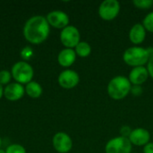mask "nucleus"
I'll list each match as a JSON object with an SVG mask.
<instances>
[{
	"label": "nucleus",
	"instance_id": "f257e3e1",
	"mask_svg": "<svg viewBox=\"0 0 153 153\" xmlns=\"http://www.w3.org/2000/svg\"><path fill=\"white\" fill-rule=\"evenodd\" d=\"M50 26L42 15H35L28 19L23 26V36L25 39L33 45L43 43L49 36Z\"/></svg>",
	"mask_w": 153,
	"mask_h": 153
},
{
	"label": "nucleus",
	"instance_id": "f03ea898",
	"mask_svg": "<svg viewBox=\"0 0 153 153\" xmlns=\"http://www.w3.org/2000/svg\"><path fill=\"white\" fill-rule=\"evenodd\" d=\"M153 56V48H143L140 46H134L128 48L123 54L124 62L134 67L144 66L148 64L150 58Z\"/></svg>",
	"mask_w": 153,
	"mask_h": 153
},
{
	"label": "nucleus",
	"instance_id": "7ed1b4c3",
	"mask_svg": "<svg viewBox=\"0 0 153 153\" xmlns=\"http://www.w3.org/2000/svg\"><path fill=\"white\" fill-rule=\"evenodd\" d=\"M131 88L132 84L127 77L117 75L109 81L107 86V91L112 100H121L127 97V95L131 92Z\"/></svg>",
	"mask_w": 153,
	"mask_h": 153
},
{
	"label": "nucleus",
	"instance_id": "20e7f679",
	"mask_svg": "<svg viewBox=\"0 0 153 153\" xmlns=\"http://www.w3.org/2000/svg\"><path fill=\"white\" fill-rule=\"evenodd\" d=\"M11 74L15 82L26 85L30 82L33 81L32 79L34 76V70L28 62L18 61L12 66Z\"/></svg>",
	"mask_w": 153,
	"mask_h": 153
},
{
	"label": "nucleus",
	"instance_id": "39448f33",
	"mask_svg": "<svg viewBox=\"0 0 153 153\" xmlns=\"http://www.w3.org/2000/svg\"><path fill=\"white\" fill-rule=\"evenodd\" d=\"M60 41L65 48H73L80 43L81 34L79 30L74 25H68L61 30Z\"/></svg>",
	"mask_w": 153,
	"mask_h": 153
},
{
	"label": "nucleus",
	"instance_id": "423d86ee",
	"mask_svg": "<svg viewBox=\"0 0 153 153\" xmlns=\"http://www.w3.org/2000/svg\"><path fill=\"white\" fill-rule=\"evenodd\" d=\"M120 12V3L117 0H105L99 6V15L104 21H112Z\"/></svg>",
	"mask_w": 153,
	"mask_h": 153
},
{
	"label": "nucleus",
	"instance_id": "0eeeda50",
	"mask_svg": "<svg viewBox=\"0 0 153 153\" xmlns=\"http://www.w3.org/2000/svg\"><path fill=\"white\" fill-rule=\"evenodd\" d=\"M132 143H130L128 138L117 136L110 139L106 146V153H131L132 151Z\"/></svg>",
	"mask_w": 153,
	"mask_h": 153
},
{
	"label": "nucleus",
	"instance_id": "6e6552de",
	"mask_svg": "<svg viewBox=\"0 0 153 153\" xmlns=\"http://www.w3.org/2000/svg\"><path fill=\"white\" fill-rule=\"evenodd\" d=\"M52 144L58 153H69L73 148V140L66 133L58 132L53 136Z\"/></svg>",
	"mask_w": 153,
	"mask_h": 153
},
{
	"label": "nucleus",
	"instance_id": "1a4fd4ad",
	"mask_svg": "<svg viewBox=\"0 0 153 153\" xmlns=\"http://www.w3.org/2000/svg\"><path fill=\"white\" fill-rule=\"evenodd\" d=\"M57 82L62 88L65 90H71L78 85L80 82V76L74 70L66 69L60 73L57 78Z\"/></svg>",
	"mask_w": 153,
	"mask_h": 153
},
{
	"label": "nucleus",
	"instance_id": "9d476101",
	"mask_svg": "<svg viewBox=\"0 0 153 153\" xmlns=\"http://www.w3.org/2000/svg\"><path fill=\"white\" fill-rule=\"evenodd\" d=\"M46 19L49 26L54 27L56 29H61V30L67 27L70 22L68 14L60 10H55V11L49 12L47 14Z\"/></svg>",
	"mask_w": 153,
	"mask_h": 153
},
{
	"label": "nucleus",
	"instance_id": "9b49d317",
	"mask_svg": "<svg viewBox=\"0 0 153 153\" xmlns=\"http://www.w3.org/2000/svg\"><path fill=\"white\" fill-rule=\"evenodd\" d=\"M25 94V88L18 82H12L4 89V97L9 101L20 100Z\"/></svg>",
	"mask_w": 153,
	"mask_h": 153
},
{
	"label": "nucleus",
	"instance_id": "f8f14e48",
	"mask_svg": "<svg viewBox=\"0 0 153 153\" xmlns=\"http://www.w3.org/2000/svg\"><path fill=\"white\" fill-rule=\"evenodd\" d=\"M132 145L135 146H145L147 143H150L151 134L149 131L143 127H138L132 130L131 134L128 137Z\"/></svg>",
	"mask_w": 153,
	"mask_h": 153
},
{
	"label": "nucleus",
	"instance_id": "ddd939ff",
	"mask_svg": "<svg viewBox=\"0 0 153 153\" xmlns=\"http://www.w3.org/2000/svg\"><path fill=\"white\" fill-rule=\"evenodd\" d=\"M149 72L147 70V67L145 66H139V67H134L128 76V80L130 81L132 85H142L149 78Z\"/></svg>",
	"mask_w": 153,
	"mask_h": 153
},
{
	"label": "nucleus",
	"instance_id": "4468645a",
	"mask_svg": "<svg viewBox=\"0 0 153 153\" xmlns=\"http://www.w3.org/2000/svg\"><path fill=\"white\" fill-rule=\"evenodd\" d=\"M128 37H129L130 41L135 46L142 44L146 39V30L143 27V23L134 24L130 29Z\"/></svg>",
	"mask_w": 153,
	"mask_h": 153
},
{
	"label": "nucleus",
	"instance_id": "2eb2a0df",
	"mask_svg": "<svg viewBox=\"0 0 153 153\" xmlns=\"http://www.w3.org/2000/svg\"><path fill=\"white\" fill-rule=\"evenodd\" d=\"M76 53L73 48H64L57 56V62L62 67L68 68L74 65L76 60Z\"/></svg>",
	"mask_w": 153,
	"mask_h": 153
},
{
	"label": "nucleus",
	"instance_id": "dca6fc26",
	"mask_svg": "<svg viewBox=\"0 0 153 153\" xmlns=\"http://www.w3.org/2000/svg\"><path fill=\"white\" fill-rule=\"evenodd\" d=\"M25 94H27L31 99H38L42 95L43 89L42 86L35 81H31L25 86Z\"/></svg>",
	"mask_w": 153,
	"mask_h": 153
},
{
	"label": "nucleus",
	"instance_id": "f3484780",
	"mask_svg": "<svg viewBox=\"0 0 153 153\" xmlns=\"http://www.w3.org/2000/svg\"><path fill=\"white\" fill-rule=\"evenodd\" d=\"M74 51L76 56L80 57H87L91 53V47L86 41H80V43L74 48Z\"/></svg>",
	"mask_w": 153,
	"mask_h": 153
},
{
	"label": "nucleus",
	"instance_id": "a211bd4d",
	"mask_svg": "<svg viewBox=\"0 0 153 153\" xmlns=\"http://www.w3.org/2000/svg\"><path fill=\"white\" fill-rule=\"evenodd\" d=\"M143 25L145 28L146 31L153 33V11L149 13L143 21Z\"/></svg>",
	"mask_w": 153,
	"mask_h": 153
},
{
	"label": "nucleus",
	"instance_id": "6ab92c4d",
	"mask_svg": "<svg viewBox=\"0 0 153 153\" xmlns=\"http://www.w3.org/2000/svg\"><path fill=\"white\" fill-rule=\"evenodd\" d=\"M133 4H134L135 7L143 10L150 9L153 5L152 0H134Z\"/></svg>",
	"mask_w": 153,
	"mask_h": 153
},
{
	"label": "nucleus",
	"instance_id": "aec40b11",
	"mask_svg": "<svg viewBox=\"0 0 153 153\" xmlns=\"http://www.w3.org/2000/svg\"><path fill=\"white\" fill-rule=\"evenodd\" d=\"M11 71L8 70H1L0 71V84L1 85H8L12 80Z\"/></svg>",
	"mask_w": 153,
	"mask_h": 153
},
{
	"label": "nucleus",
	"instance_id": "412c9836",
	"mask_svg": "<svg viewBox=\"0 0 153 153\" xmlns=\"http://www.w3.org/2000/svg\"><path fill=\"white\" fill-rule=\"evenodd\" d=\"M6 153H26V150L25 148L18 143H13L7 146L6 150H5Z\"/></svg>",
	"mask_w": 153,
	"mask_h": 153
},
{
	"label": "nucleus",
	"instance_id": "4be33fe9",
	"mask_svg": "<svg viewBox=\"0 0 153 153\" xmlns=\"http://www.w3.org/2000/svg\"><path fill=\"white\" fill-rule=\"evenodd\" d=\"M34 52H33V49L30 48V47H24L22 50H21V56L22 58L23 59V61H26V60H29L32 57Z\"/></svg>",
	"mask_w": 153,
	"mask_h": 153
},
{
	"label": "nucleus",
	"instance_id": "5701e85b",
	"mask_svg": "<svg viewBox=\"0 0 153 153\" xmlns=\"http://www.w3.org/2000/svg\"><path fill=\"white\" fill-rule=\"evenodd\" d=\"M143 92V87L140 86V85H133L132 88H131V92L134 96H141Z\"/></svg>",
	"mask_w": 153,
	"mask_h": 153
},
{
	"label": "nucleus",
	"instance_id": "b1692460",
	"mask_svg": "<svg viewBox=\"0 0 153 153\" xmlns=\"http://www.w3.org/2000/svg\"><path fill=\"white\" fill-rule=\"evenodd\" d=\"M131 133H132V129L128 126H124L120 129V136H122V137L128 138L129 135L131 134Z\"/></svg>",
	"mask_w": 153,
	"mask_h": 153
},
{
	"label": "nucleus",
	"instance_id": "393cba45",
	"mask_svg": "<svg viewBox=\"0 0 153 153\" xmlns=\"http://www.w3.org/2000/svg\"><path fill=\"white\" fill-rule=\"evenodd\" d=\"M147 70L149 72V75L153 79V56L150 58L147 64Z\"/></svg>",
	"mask_w": 153,
	"mask_h": 153
},
{
	"label": "nucleus",
	"instance_id": "a878e982",
	"mask_svg": "<svg viewBox=\"0 0 153 153\" xmlns=\"http://www.w3.org/2000/svg\"><path fill=\"white\" fill-rule=\"evenodd\" d=\"M143 153H153V143H149L143 147Z\"/></svg>",
	"mask_w": 153,
	"mask_h": 153
},
{
	"label": "nucleus",
	"instance_id": "bb28decb",
	"mask_svg": "<svg viewBox=\"0 0 153 153\" xmlns=\"http://www.w3.org/2000/svg\"><path fill=\"white\" fill-rule=\"evenodd\" d=\"M4 87H3V85H1L0 84V100L2 99V97L4 96Z\"/></svg>",
	"mask_w": 153,
	"mask_h": 153
},
{
	"label": "nucleus",
	"instance_id": "cd10ccee",
	"mask_svg": "<svg viewBox=\"0 0 153 153\" xmlns=\"http://www.w3.org/2000/svg\"><path fill=\"white\" fill-rule=\"evenodd\" d=\"M0 153H6V152H5V150H2V149H0Z\"/></svg>",
	"mask_w": 153,
	"mask_h": 153
},
{
	"label": "nucleus",
	"instance_id": "c85d7f7f",
	"mask_svg": "<svg viewBox=\"0 0 153 153\" xmlns=\"http://www.w3.org/2000/svg\"><path fill=\"white\" fill-rule=\"evenodd\" d=\"M1 146H2V139L0 137V149H1Z\"/></svg>",
	"mask_w": 153,
	"mask_h": 153
}]
</instances>
